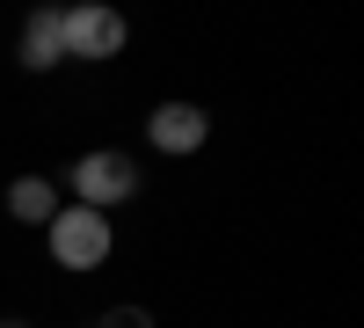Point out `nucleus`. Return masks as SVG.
I'll return each instance as SVG.
<instances>
[{
    "label": "nucleus",
    "instance_id": "423d86ee",
    "mask_svg": "<svg viewBox=\"0 0 364 328\" xmlns=\"http://www.w3.org/2000/svg\"><path fill=\"white\" fill-rule=\"evenodd\" d=\"M51 212H58V183L51 175H15L8 183V219L15 226H51Z\"/></svg>",
    "mask_w": 364,
    "mask_h": 328
},
{
    "label": "nucleus",
    "instance_id": "0eeeda50",
    "mask_svg": "<svg viewBox=\"0 0 364 328\" xmlns=\"http://www.w3.org/2000/svg\"><path fill=\"white\" fill-rule=\"evenodd\" d=\"M95 328H154V314H146V307H109Z\"/></svg>",
    "mask_w": 364,
    "mask_h": 328
},
{
    "label": "nucleus",
    "instance_id": "7ed1b4c3",
    "mask_svg": "<svg viewBox=\"0 0 364 328\" xmlns=\"http://www.w3.org/2000/svg\"><path fill=\"white\" fill-rule=\"evenodd\" d=\"M58 37H66V58H87V66H102V58L124 51L132 22L102 8V0H80V8H58Z\"/></svg>",
    "mask_w": 364,
    "mask_h": 328
},
{
    "label": "nucleus",
    "instance_id": "6e6552de",
    "mask_svg": "<svg viewBox=\"0 0 364 328\" xmlns=\"http://www.w3.org/2000/svg\"><path fill=\"white\" fill-rule=\"evenodd\" d=\"M0 328H29V321H0Z\"/></svg>",
    "mask_w": 364,
    "mask_h": 328
},
{
    "label": "nucleus",
    "instance_id": "f257e3e1",
    "mask_svg": "<svg viewBox=\"0 0 364 328\" xmlns=\"http://www.w3.org/2000/svg\"><path fill=\"white\" fill-rule=\"evenodd\" d=\"M66 183H73V204L109 219L117 204H132L146 190V168H139V154H124V146H87V154L66 168Z\"/></svg>",
    "mask_w": 364,
    "mask_h": 328
},
{
    "label": "nucleus",
    "instance_id": "39448f33",
    "mask_svg": "<svg viewBox=\"0 0 364 328\" xmlns=\"http://www.w3.org/2000/svg\"><path fill=\"white\" fill-rule=\"evenodd\" d=\"M22 66H29V73H51V66H66L58 8H29V22H22Z\"/></svg>",
    "mask_w": 364,
    "mask_h": 328
},
{
    "label": "nucleus",
    "instance_id": "20e7f679",
    "mask_svg": "<svg viewBox=\"0 0 364 328\" xmlns=\"http://www.w3.org/2000/svg\"><path fill=\"white\" fill-rule=\"evenodd\" d=\"M204 139H211L204 102H154V110H146V146H154V154H168V161L204 154Z\"/></svg>",
    "mask_w": 364,
    "mask_h": 328
},
{
    "label": "nucleus",
    "instance_id": "f03ea898",
    "mask_svg": "<svg viewBox=\"0 0 364 328\" xmlns=\"http://www.w3.org/2000/svg\"><path fill=\"white\" fill-rule=\"evenodd\" d=\"M44 241H51V263H58V270L87 277V270H102V263L117 255V226H109L102 212H87V204H58L51 226H44Z\"/></svg>",
    "mask_w": 364,
    "mask_h": 328
}]
</instances>
